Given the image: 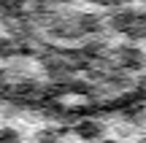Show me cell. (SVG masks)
I'll use <instances>...</instances> for the list:
<instances>
[{"label":"cell","mask_w":146,"mask_h":143,"mask_svg":"<svg viewBox=\"0 0 146 143\" xmlns=\"http://www.w3.org/2000/svg\"><path fill=\"white\" fill-rule=\"evenodd\" d=\"M146 97V0H0V100L57 113Z\"/></svg>","instance_id":"6da1fadb"}]
</instances>
